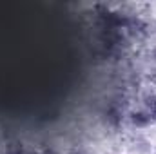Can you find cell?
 I'll use <instances>...</instances> for the list:
<instances>
[{
  "label": "cell",
  "mask_w": 156,
  "mask_h": 154,
  "mask_svg": "<svg viewBox=\"0 0 156 154\" xmlns=\"http://www.w3.org/2000/svg\"><path fill=\"white\" fill-rule=\"evenodd\" d=\"M129 121H131L134 127L144 129V127L151 125L154 120H153V116L149 114L145 109H138V111H131V113H129Z\"/></svg>",
  "instance_id": "cell-1"
},
{
  "label": "cell",
  "mask_w": 156,
  "mask_h": 154,
  "mask_svg": "<svg viewBox=\"0 0 156 154\" xmlns=\"http://www.w3.org/2000/svg\"><path fill=\"white\" fill-rule=\"evenodd\" d=\"M105 120H107V123H109L111 127H118V125L122 123V120H123V111H122V107L116 105V103H109L107 109H105Z\"/></svg>",
  "instance_id": "cell-2"
},
{
  "label": "cell",
  "mask_w": 156,
  "mask_h": 154,
  "mask_svg": "<svg viewBox=\"0 0 156 154\" xmlns=\"http://www.w3.org/2000/svg\"><path fill=\"white\" fill-rule=\"evenodd\" d=\"M144 109L153 116V120H156V94H149L144 100Z\"/></svg>",
  "instance_id": "cell-3"
},
{
  "label": "cell",
  "mask_w": 156,
  "mask_h": 154,
  "mask_svg": "<svg viewBox=\"0 0 156 154\" xmlns=\"http://www.w3.org/2000/svg\"><path fill=\"white\" fill-rule=\"evenodd\" d=\"M27 154H56L53 149H49V147H44V149H37V151H33V152H27Z\"/></svg>",
  "instance_id": "cell-4"
},
{
  "label": "cell",
  "mask_w": 156,
  "mask_h": 154,
  "mask_svg": "<svg viewBox=\"0 0 156 154\" xmlns=\"http://www.w3.org/2000/svg\"><path fill=\"white\" fill-rule=\"evenodd\" d=\"M151 56L156 60V47H153V51H151Z\"/></svg>",
  "instance_id": "cell-5"
},
{
  "label": "cell",
  "mask_w": 156,
  "mask_h": 154,
  "mask_svg": "<svg viewBox=\"0 0 156 154\" xmlns=\"http://www.w3.org/2000/svg\"><path fill=\"white\" fill-rule=\"evenodd\" d=\"M69 154H85V152H82V151H71Z\"/></svg>",
  "instance_id": "cell-6"
}]
</instances>
